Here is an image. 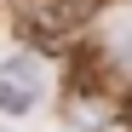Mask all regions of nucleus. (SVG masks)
<instances>
[{"label": "nucleus", "instance_id": "1", "mask_svg": "<svg viewBox=\"0 0 132 132\" xmlns=\"http://www.w3.org/2000/svg\"><path fill=\"white\" fill-rule=\"evenodd\" d=\"M46 98V69L29 57V52H12L0 57V115H29Z\"/></svg>", "mask_w": 132, "mask_h": 132}, {"label": "nucleus", "instance_id": "2", "mask_svg": "<svg viewBox=\"0 0 132 132\" xmlns=\"http://www.w3.org/2000/svg\"><path fill=\"white\" fill-rule=\"evenodd\" d=\"M92 12H98V0H35V12L23 17V35L35 40V46H46V40L75 35Z\"/></svg>", "mask_w": 132, "mask_h": 132}, {"label": "nucleus", "instance_id": "3", "mask_svg": "<svg viewBox=\"0 0 132 132\" xmlns=\"http://www.w3.org/2000/svg\"><path fill=\"white\" fill-rule=\"evenodd\" d=\"M98 75H103V57H98V46H80L75 52V63H69V92H92V86H98Z\"/></svg>", "mask_w": 132, "mask_h": 132}, {"label": "nucleus", "instance_id": "4", "mask_svg": "<svg viewBox=\"0 0 132 132\" xmlns=\"http://www.w3.org/2000/svg\"><path fill=\"white\" fill-rule=\"evenodd\" d=\"M126 121H132V92H126Z\"/></svg>", "mask_w": 132, "mask_h": 132}]
</instances>
